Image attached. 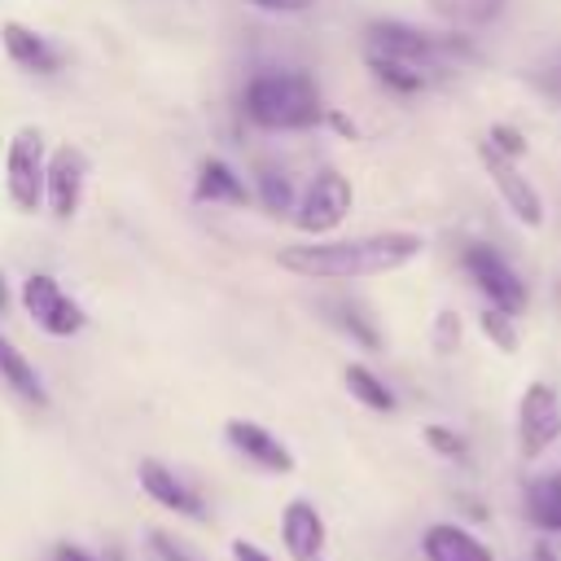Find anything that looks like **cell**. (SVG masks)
<instances>
[{
	"label": "cell",
	"mask_w": 561,
	"mask_h": 561,
	"mask_svg": "<svg viewBox=\"0 0 561 561\" xmlns=\"http://www.w3.org/2000/svg\"><path fill=\"white\" fill-rule=\"evenodd\" d=\"M245 114L267 131H294L320 123L324 101L307 70H259L245 83Z\"/></svg>",
	"instance_id": "7a4b0ae2"
},
{
	"label": "cell",
	"mask_w": 561,
	"mask_h": 561,
	"mask_svg": "<svg viewBox=\"0 0 561 561\" xmlns=\"http://www.w3.org/2000/svg\"><path fill=\"white\" fill-rule=\"evenodd\" d=\"M430 4H434V13H443L451 22H469V26H486L504 9V0H430Z\"/></svg>",
	"instance_id": "cb8c5ba5"
},
{
	"label": "cell",
	"mask_w": 561,
	"mask_h": 561,
	"mask_svg": "<svg viewBox=\"0 0 561 561\" xmlns=\"http://www.w3.org/2000/svg\"><path fill=\"white\" fill-rule=\"evenodd\" d=\"M254 9H267V13H302V9H311L316 0H250Z\"/></svg>",
	"instance_id": "f546056e"
},
{
	"label": "cell",
	"mask_w": 561,
	"mask_h": 561,
	"mask_svg": "<svg viewBox=\"0 0 561 561\" xmlns=\"http://www.w3.org/2000/svg\"><path fill=\"white\" fill-rule=\"evenodd\" d=\"M9 307V285H4V272H0V311Z\"/></svg>",
	"instance_id": "d6a6232c"
},
{
	"label": "cell",
	"mask_w": 561,
	"mask_h": 561,
	"mask_svg": "<svg viewBox=\"0 0 561 561\" xmlns=\"http://www.w3.org/2000/svg\"><path fill=\"white\" fill-rule=\"evenodd\" d=\"M434 346L443 355H451L460 346V316L456 311H438V320H434Z\"/></svg>",
	"instance_id": "4316f807"
},
{
	"label": "cell",
	"mask_w": 561,
	"mask_h": 561,
	"mask_svg": "<svg viewBox=\"0 0 561 561\" xmlns=\"http://www.w3.org/2000/svg\"><path fill=\"white\" fill-rule=\"evenodd\" d=\"M478 329L486 333V342L495 346V351H504V355H513L517 346H522V333H517V324H513V316L508 311H500V307H482L478 311Z\"/></svg>",
	"instance_id": "603a6c76"
},
{
	"label": "cell",
	"mask_w": 561,
	"mask_h": 561,
	"mask_svg": "<svg viewBox=\"0 0 561 561\" xmlns=\"http://www.w3.org/2000/svg\"><path fill=\"white\" fill-rule=\"evenodd\" d=\"M22 307H26V316H31L44 333H53V337H75V333L88 324L83 307H79L48 272H31V276L22 280Z\"/></svg>",
	"instance_id": "ba28073f"
},
{
	"label": "cell",
	"mask_w": 561,
	"mask_h": 561,
	"mask_svg": "<svg viewBox=\"0 0 561 561\" xmlns=\"http://www.w3.org/2000/svg\"><path fill=\"white\" fill-rule=\"evenodd\" d=\"M0 44H4V53H9V61L18 70H31V75H57L61 70V53L39 31H31V26L13 22V18L0 22Z\"/></svg>",
	"instance_id": "5bb4252c"
},
{
	"label": "cell",
	"mask_w": 561,
	"mask_h": 561,
	"mask_svg": "<svg viewBox=\"0 0 561 561\" xmlns=\"http://www.w3.org/2000/svg\"><path fill=\"white\" fill-rule=\"evenodd\" d=\"M421 557L425 561H495V552L465 526L456 522H434L421 535Z\"/></svg>",
	"instance_id": "9a60e30c"
},
{
	"label": "cell",
	"mask_w": 561,
	"mask_h": 561,
	"mask_svg": "<svg viewBox=\"0 0 561 561\" xmlns=\"http://www.w3.org/2000/svg\"><path fill=\"white\" fill-rule=\"evenodd\" d=\"M486 140H491L500 153H508V158H522V153H526V136H522L517 127H508V123H495V127L486 131Z\"/></svg>",
	"instance_id": "83f0119b"
},
{
	"label": "cell",
	"mask_w": 561,
	"mask_h": 561,
	"mask_svg": "<svg viewBox=\"0 0 561 561\" xmlns=\"http://www.w3.org/2000/svg\"><path fill=\"white\" fill-rule=\"evenodd\" d=\"M280 543H285L289 561H324L329 530H324V517L311 500L298 495L280 508Z\"/></svg>",
	"instance_id": "4fadbf2b"
},
{
	"label": "cell",
	"mask_w": 561,
	"mask_h": 561,
	"mask_svg": "<svg viewBox=\"0 0 561 561\" xmlns=\"http://www.w3.org/2000/svg\"><path fill=\"white\" fill-rule=\"evenodd\" d=\"M421 250L425 241L416 232H368V237H346V241L289 245L280 250V267L307 280H359V276L399 272Z\"/></svg>",
	"instance_id": "6da1fadb"
},
{
	"label": "cell",
	"mask_w": 561,
	"mask_h": 561,
	"mask_svg": "<svg viewBox=\"0 0 561 561\" xmlns=\"http://www.w3.org/2000/svg\"><path fill=\"white\" fill-rule=\"evenodd\" d=\"M83 184H88V153L79 145H61L48 158V180H44V202L57 219H70L83 202Z\"/></svg>",
	"instance_id": "8fae6325"
},
{
	"label": "cell",
	"mask_w": 561,
	"mask_h": 561,
	"mask_svg": "<svg viewBox=\"0 0 561 561\" xmlns=\"http://www.w3.org/2000/svg\"><path fill=\"white\" fill-rule=\"evenodd\" d=\"M526 517L539 530H561V473H539L526 486Z\"/></svg>",
	"instance_id": "d6986e66"
},
{
	"label": "cell",
	"mask_w": 561,
	"mask_h": 561,
	"mask_svg": "<svg viewBox=\"0 0 561 561\" xmlns=\"http://www.w3.org/2000/svg\"><path fill=\"white\" fill-rule=\"evenodd\" d=\"M232 561H272V557L250 539H232Z\"/></svg>",
	"instance_id": "4dcf8cb0"
},
{
	"label": "cell",
	"mask_w": 561,
	"mask_h": 561,
	"mask_svg": "<svg viewBox=\"0 0 561 561\" xmlns=\"http://www.w3.org/2000/svg\"><path fill=\"white\" fill-rule=\"evenodd\" d=\"M342 381H346L351 399H355V403H364L368 412H394V390H390V386H386L368 364H346Z\"/></svg>",
	"instance_id": "44dd1931"
},
{
	"label": "cell",
	"mask_w": 561,
	"mask_h": 561,
	"mask_svg": "<svg viewBox=\"0 0 561 561\" xmlns=\"http://www.w3.org/2000/svg\"><path fill=\"white\" fill-rule=\"evenodd\" d=\"M368 70H373L377 83H386L390 92H403V96H412L430 83V70H421L403 57H386V53H368Z\"/></svg>",
	"instance_id": "ffe728a7"
},
{
	"label": "cell",
	"mask_w": 561,
	"mask_h": 561,
	"mask_svg": "<svg viewBox=\"0 0 561 561\" xmlns=\"http://www.w3.org/2000/svg\"><path fill=\"white\" fill-rule=\"evenodd\" d=\"M254 193H259V202H263L272 215L294 210V184H289V175H285L280 167H272V162H263V167L254 171Z\"/></svg>",
	"instance_id": "7402d4cb"
},
{
	"label": "cell",
	"mask_w": 561,
	"mask_h": 561,
	"mask_svg": "<svg viewBox=\"0 0 561 561\" xmlns=\"http://www.w3.org/2000/svg\"><path fill=\"white\" fill-rule=\"evenodd\" d=\"M48 561H101L96 552H88L83 543H70V539H57L53 548H48Z\"/></svg>",
	"instance_id": "f1b7e54d"
},
{
	"label": "cell",
	"mask_w": 561,
	"mask_h": 561,
	"mask_svg": "<svg viewBox=\"0 0 561 561\" xmlns=\"http://www.w3.org/2000/svg\"><path fill=\"white\" fill-rule=\"evenodd\" d=\"M145 539H149V557H153V561H197L175 535H167V530H158V526H153Z\"/></svg>",
	"instance_id": "484cf974"
},
{
	"label": "cell",
	"mask_w": 561,
	"mask_h": 561,
	"mask_svg": "<svg viewBox=\"0 0 561 561\" xmlns=\"http://www.w3.org/2000/svg\"><path fill=\"white\" fill-rule=\"evenodd\" d=\"M136 478H140L145 495H149L153 504L171 508L175 517H188V522H206V517H210V508H206L202 491H197V486H188L171 465H162V460H153V456H149V460H140Z\"/></svg>",
	"instance_id": "30bf717a"
},
{
	"label": "cell",
	"mask_w": 561,
	"mask_h": 561,
	"mask_svg": "<svg viewBox=\"0 0 561 561\" xmlns=\"http://www.w3.org/2000/svg\"><path fill=\"white\" fill-rule=\"evenodd\" d=\"M368 53H386V57H403L421 70H438L451 57H469V44L460 35H434V31H421L408 22H373Z\"/></svg>",
	"instance_id": "3957f363"
},
{
	"label": "cell",
	"mask_w": 561,
	"mask_h": 561,
	"mask_svg": "<svg viewBox=\"0 0 561 561\" xmlns=\"http://www.w3.org/2000/svg\"><path fill=\"white\" fill-rule=\"evenodd\" d=\"M478 158H482V167H486V175H491V184H495L500 202L508 206V215H513L522 228H530V232H535V228H543V219H548L543 197H539V188L522 175L517 158L500 153L491 140H478Z\"/></svg>",
	"instance_id": "8992f818"
},
{
	"label": "cell",
	"mask_w": 561,
	"mask_h": 561,
	"mask_svg": "<svg viewBox=\"0 0 561 561\" xmlns=\"http://www.w3.org/2000/svg\"><path fill=\"white\" fill-rule=\"evenodd\" d=\"M44 180H48V158H44V136L39 127H18L9 149H4V188L18 210H39L44 202Z\"/></svg>",
	"instance_id": "5b68a950"
},
{
	"label": "cell",
	"mask_w": 561,
	"mask_h": 561,
	"mask_svg": "<svg viewBox=\"0 0 561 561\" xmlns=\"http://www.w3.org/2000/svg\"><path fill=\"white\" fill-rule=\"evenodd\" d=\"M224 438H228V447H232L237 456H245L250 465H259V469H267V473H294V451H289L267 425L245 421V416H232V421L224 425Z\"/></svg>",
	"instance_id": "7c38bea8"
},
{
	"label": "cell",
	"mask_w": 561,
	"mask_h": 561,
	"mask_svg": "<svg viewBox=\"0 0 561 561\" xmlns=\"http://www.w3.org/2000/svg\"><path fill=\"white\" fill-rule=\"evenodd\" d=\"M351 202H355L351 180L337 175V171H320V175L307 184V193L298 197L294 224H298L307 237H324V232H333V228L351 215Z\"/></svg>",
	"instance_id": "9c48e42d"
},
{
	"label": "cell",
	"mask_w": 561,
	"mask_h": 561,
	"mask_svg": "<svg viewBox=\"0 0 561 561\" xmlns=\"http://www.w3.org/2000/svg\"><path fill=\"white\" fill-rule=\"evenodd\" d=\"M320 311L329 316V324H337L351 342H359V346H368V351H377L381 346V329L373 324V316L359 307V302H351V298H324L320 302Z\"/></svg>",
	"instance_id": "ac0fdd59"
},
{
	"label": "cell",
	"mask_w": 561,
	"mask_h": 561,
	"mask_svg": "<svg viewBox=\"0 0 561 561\" xmlns=\"http://www.w3.org/2000/svg\"><path fill=\"white\" fill-rule=\"evenodd\" d=\"M561 438V394L548 381H530L517 399V447L526 460H539Z\"/></svg>",
	"instance_id": "52a82bcc"
},
{
	"label": "cell",
	"mask_w": 561,
	"mask_h": 561,
	"mask_svg": "<svg viewBox=\"0 0 561 561\" xmlns=\"http://www.w3.org/2000/svg\"><path fill=\"white\" fill-rule=\"evenodd\" d=\"M530 561H561V557H557L552 543H535V548H530Z\"/></svg>",
	"instance_id": "1f68e13d"
},
{
	"label": "cell",
	"mask_w": 561,
	"mask_h": 561,
	"mask_svg": "<svg viewBox=\"0 0 561 561\" xmlns=\"http://www.w3.org/2000/svg\"><path fill=\"white\" fill-rule=\"evenodd\" d=\"M193 197H197V202H228V206H245V202H250V188H245V180H241L224 158H202V167H197V184H193Z\"/></svg>",
	"instance_id": "e0dca14e"
},
{
	"label": "cell",
	"mask_w": 561,
	"mask_h": 561,
	"mask_svg": "<svg viewBox=\"0 0 561 561\" xmlns=\"http://www.w3.org/2000/svg\"><path fill=\"white\" fill-rule=\"evenodd\" d=\"M460 263H465L469 280L478 285V294H482L491 307H500V311H508V316H522V311H526V280L517 276V267H513L495 245L469 241L465 254H460Z\"/></svg>",
	"instance_id": "277c9868"
},
{
	"label": "cell",
	"mask_w": 561,
	"mask_h": 561,
	"mask_svg": "<svg viewBox=\"0 0 561 561\" xmlns=\"http://www.w3.org/2000/svg\"><path fill=\"white\" fill-rule=\"evenodd\" d=\"M0 381L31 408H48V390H44V377L35 373V364L0 333Z\"/></svg>",
	"instance_id": "2e32d148"
},
{
	"label": "cell",
	"mask_w": 561,
	"mask_h": 561,
	"mask_svg": "<svg viewBox=\"0 0 561 561\" xmlns=\"http://www.w3.org/2000/svg\"><path fill=\"white\" fill-rule=\"evenodd\" d=\"M425 443H430V451H438V456H447V460H465V438L456 434V430H447V425H425Z\"/></svg>",
	"instance_id": "d4e9b609"
}]
</instances>
